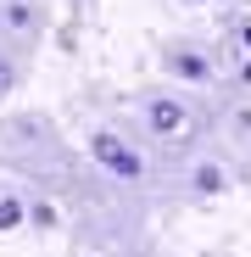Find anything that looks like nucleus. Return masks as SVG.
Here are the masks:
<instances>
[{
  "instance_id": "obj_1",
  "label": "nucleus",
  "mask_w": 251,
  "mask_h": 257,
  "mask_svg": "<svg viewBox=\"0 0 251 257\" xmlns=\"http://www.w3.org/2000/svg\"><path fill=\"white\" fill-rule=\"evenodd\" d=\"M90 157L106 168L112 179H140V174H145L140 151H134V146H123V140L112 135V128H95V135H90Z\"/></svg>"
},
{
  "instance_id": "obj_6",
  "label": "nucleus",
  "mask_w": 251,
  "mask_h": 257,
  "mask_svg": "<svg viewBox=\"0 0 251 257\" xmlns=\"http://www.w3.org/2000/svg\"><path fill=\"white\" fill-rule=\"evenodd\" d=\"M6 84H12V62H6V56H0V90H6Z\"/></svg>"
},
{
  "instance_id": "obj_3",
  "label": "nucleus",
  "mask_w": 251,
  "mask_h": 257,
  "mask_svg": "<svg viewBox=\"0 0 251 257\" xmlns=\"http://www.w3.org/2000/svg\"><path fill=\"white\" fill-rule=\"evenodd\" d=\"M23 218H28V207H23L17 196H0V229H17Z\"/></svg>"
},
{
  "instance_id": "obj_2",
  "label": "nucleus",
  "mask_w": 251,
  "mask_h": 257,
  "mask_svg": "<svg viewBox=\"0 0 251 257\" xmlns=\"http://www.w3.org/2000/svg\"><path fill=\"white\" fill-rule=\"evenodd\" d=\"M145 117H151V128H156V135H162V140H179V135H184V128H190V112H184V106H179L173 95H156Z\"/></svg>"
},
{
  "instance_id": "obj_4",
  "label": "nucleus",
  "mask_w": 251,
  "mask_h": 257,
  "mask_svg": "<svg viewBox=\"0 0 251 257\" xmlns=\"http://www.w3.org/2000/svg\"><path fill=\"white\" fill-rule=\"evenodd\" d=\"M195 190H206V196H212V190H223V168L201 162V168H195Z\"/></svg>"
},
{
  "instance_id": "obj_7",
  "label": "nucleus",
  "mask_w": 251,
  "mask_h": 257,
  "mask_svg": "<svg viewBox=\"0 0 251 257\" xmlns=\"http://www.w3.org/2000/svg\"><path fill=\"white\" fill-rule=\"evenodd\" d=\"M240 39H245V51H251V28H245V34H240Z\"/></svg>"
},
{
  "instance_id": "obj_5",
  "label": "nucleus",
  "mask_w": 251,
  "mask_h": 257,
  "mask_svg": "<svg viewBox=\"0 0 251 257\" xmlns=\"http://www.w3.org/2000/svg\"><path fill=\"white\" fill-rule=\"evenodd\" d=\"M173 67H179L184 78H201V73H206V62H201V56H190V51H179V56H173Z\"/></svg>"
}]
</instances>
